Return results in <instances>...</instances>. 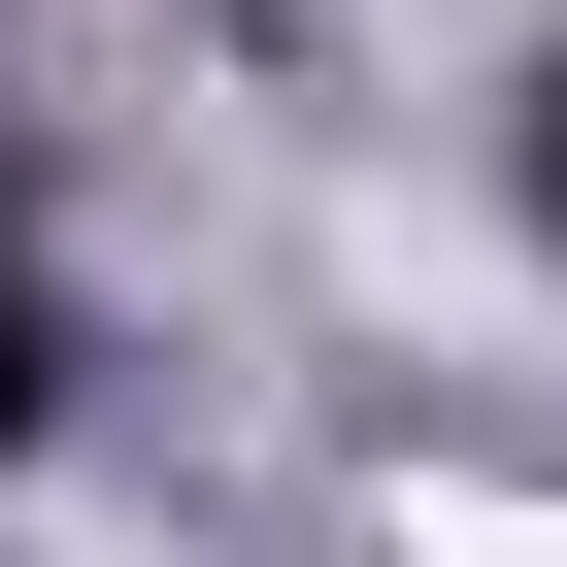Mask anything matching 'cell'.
Listing matches in <instances>:
<instances>
[{
	"instance_id": "obj_1",
	"label": "cell",
	"mask_w": 567,
	"mask_h": 567,
	"mask_svg": "<svg viewBox=\"0 0 567 567\" xmlns=\"http://www.w3.org/2000/svg\"><path fill=\"white\" fill-rule=\"evenodd\" d=\"M401 567H567V501H401Z\"/></svg>"
}]
</instances>
